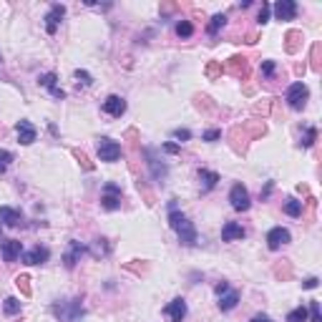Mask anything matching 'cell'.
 Segmentation results:
<instances>
[{"mask_svg":"<svg viewBox=\"0 0 322 322\" xmlns=\"http://www.w3.org/2000/svg\"><path fill=\"white\" fill-rule=\"evenodd\" d=\"M194 104H197V108H199V111H214L209 96H197V98H194Z\"/></svg>","mask_w":322,"mask_h":322,"instance_id":"d590c367","label":"cell"},{"mask_svg":"<svg viewBox=\"0 0 322 322\" xmlns=\"http://www.w3.org/2000/svg\"><path fill=\"white\" fill-rule=\"evenodd\" d=\"M320 285V280H317V277H307V280L302 282V289H315Z\"/></svg>","mask_w":322,"mask_h":322,"instance_id":"bcb514c9","label":"cell"},{"mask_svg":"<svg viewBox=\"0 0 322 322\" xmlns=\"http://www.w3.org/2000/svg\"><path fill=\"white\" fill-rule=\"evenodd\" d=\"M274 274L280 277V280H289L292 269H289V265H277V267H274Z\"/></svg>","mask_w":322,"mask_h":322,"instance_id":"7bdbcfd3","label":"cell"},{"mask_svg":"<svg viewBox=\"0 0 322 322\" xmlns=\"http://www.w3.org/2000/svg\"><path fill=\"white\" fill-rule=\"evenodd\" d=\"M146 159H149V169H151V177L159 181V179H164L166 177V164H159V159H154V151H146Z\"/></svg>","mask_w":322,"mask_h":322,"instance_id":"7402d4cb","label":"cell"},{"mask_svg":"<svg viewBox=\"0 0 322 322\" xmlns=\"http://www.w3.org/2000/svg\"><path fill=\"white\" fill-rule=\"evenodd\" d=\"M257 38H259L257 33H247V40L244 43H257Z\"/></svg>","mask_w":322,"mask_h":322,"instance_id":"f5cc1de1","label":"cell"},{"mask_svg":"<svg viewBox=\"0 0 322 322\" xmlns=\"http://www.w3.org/2000/svg\"><path fill=\"white\" fill-rule=\"evenodd\" d=\"M174 139H179V141H189V139H192V131H189V128H177V131H174Z\"/></svg>","mask_w":322,"mask_h":322,"instance_id":"f6af8a7d","label":"cell"},{"mask_svg":"<svg viewBox=\"0 0 322 322\" xmlns=\"http://www.w3.org/2000/svg\"><path fill=\"white\" fill-rule=\"evenodd\" d=\"M164 151L166 154H179V146L177 143H164Z\"/></svg>","mask_w":322,"mask_h":322,"instance_id":"c3c4849f","label":"cell"},{"mask_svg":"<svg viewBox=\"0 0 322 322\" xmlns=\"http://www.w3.org/2000/svg\"><path fill=\"white\" fill-rule=\"evenodd\" d=\"M237 302H239V292H237V289H227V292H222V295H219V310H222V312H229V310H234V307H237Z\"/></svg>","mask_w":322,"mask_h":322,"instance_id":"ffe728a7","label":"cell"},{"mask_svg":"<svg viewBox=\"0 0 322 322\" xmlns=\"http://www.w3.org/2000/svg\"><path fill=\"white\" fill-rule=\"evenodd\" d=\"M3 242H5V239H3V232H0V247H3Z\"/></svg>","mask_w":322,"mask_h":322,"instance_id":"db71d44e","label":"cell"},{"mask_svg":"<svg viewBox=\"0 0 322 322\" xmlns=\"http://www.w3.org/2000/svg\"><path fill=\"white\" fill-rule=\"evenodd\" d=\"M244 131H250L252 139H259V136H265L267 126L262 124V121H250V124H244Z\"/></svg>","mask_w":322,"mask_h":322,"instance_id":"d4e9b609","label":"cell"},{"mask_svg":"<svg viewBox=\"0 0 322 322\" xmlns=\"http://www.w3.org/2000/svg\"><path fill=\"white\" fill-rule=\"evenodd\" d=\"M174 10H177L174 3H164V5H161V13H164V16H169V13H174Z\"/></svg>","mask_w":322,"mask_h":322,"instance_id":"7dc6e473","label":"cell"},{"mask_svg":"<svg viewBox=\"0 0 322 322\" xmlns=\"http://www.w3.org/2000/svg\"><path fill=\"white\" fill-rule=\"evenodd\" d=\"M227 25V16H222V13H216V16L209 20V25H207V31H209V36H216L222 28Z\"/></svg>","mask_w":322,"mask_h":322,"instance_id":"cb8c5ba5","label":"cell"},{"mask_svg":"<svg viewBox=\"0 0 322 322\" xmlns=\"http://www.w3.org/2000/svg\"><path fill=\"white\" fill-rule=\"evenodd\" d=\"M16 285H18V289L23 292L25 297H31V292H33L31 289V277H28V274H18L16 277Z\"/></svg>","mask_w":322,"mask_h":322,"instance_id":"f1b7e54d","label":"cell"},{"mask_svg":"<svg viewBox=\"0 0 322 322\" xmlns=\"http://www.w3.org/2000/svg\"><path fill=\"white\" fill-rule=\"evenodd\" d=\"M307 317H310V322H322V315H320V302H317V300H312V302H310Z\"/></svg>","mask_w":322,"mask_h":322,"instance_id":"d6a6232c","label":"cell"},{"mask_svg":"<svg viewBox=\"0 0 322 322\" xmlns=\"http://www.w3.org/2000/svg\"><path fill=\"white\" fill-rule=\"evenodd\" d=\"M274 71H277V63H274V61H262V76L272 78V76H274Z\"/></svg>","mask_w":322,"mask_h":322,"instance_id":"f35d334b","label":"cell"},{"mask_svg":"<svg viewBox=\"0 0 322 322\" xmlns=\"http://www.w3.org/2000/svg\"><path fill=\"white\" fill-rule=\"evenodd\" d=\"M247 237V232L242 229V224H237V222H227L224 227H222V239L224 242H239V239H244Z\"/></svg>","mask_w":322,"mask_h":322,"instance_id":"2e32d148","label":"cell"},{"mask_svg":"<svg viewBox=\"0 0 322 322\" xmlns=\"http://www.w3.org/2000/svg\"><path fill=\"white\" fill-rule=\"evenodd\" d=\"M307 98H310V91H307V86L302 81H297V83L289 86V91H287V104H289V108L302 111L307 106Z\"/></svg>","mask_w":322,"mask_h":322,"instance_id":"277c9868","label":"cell"},{"mask_svg":"<svg viewBox=\"0 0 322 322\" xmlns=\"http://www.w3.org/2000/svg\"><path fill=\"white\" fill-rule=\"evenodd\" d=\"M310 68L312 71H320V43H315V46H312V55H310Z\"/></svg>","mask_w":322,"mask_h":322,"instance_id":"ab89813d","label":"cell"},{"mask_svg":"<svg viewBox=\"0 0 322 322\" xmlns=\"http://www.w3.org/2000/svg\"><path fill=\"white\" fill-rule=\"evenodd\" d=\"M0 136H3V128H0Z\"/></svg>","mask_w":322,"mask_h":322,"instance_id":"11a10c76","label":"cell"},{"mask_svg":"<svg viewBox=\"0 0 322 322\" xmlns=\"http://www.w3.org/2000/svg\"><path fill=\"white\" fill-rule=\"evenodd\" d=\"M254 111H257V113H259V111H262V113H267V111H269V104H267V101H265V104H257Z\"/></svg>","mask_w":322,"mask_h":322,"instance_id":"681fc988","label":"cell"},{"mask_svg":"<svg viewBox=\"0 0 322 322\" xmlns=\"http://www.w3.org/2000/svg\"><path fill=\"white\" fill-rule=\"evenodd\" d=\"M269 13H272V8L267 5V3H262V8H259V16H257V20L265 25V23H269Z\"/></svg>","mask_w":322,"mask_h":322,"instance_id":"60d3db41","label":"cell"},{"mask_svg":"<svg viewBox=\"0 0 322 322\" xmlns=\"http://www.w3.org/2000/svg\"><path fill=\"white\" fill-rule=\"evenodd\" d=\"M302 40H304L302 31H287V36H285V51L287 53H297L300 46H302Z\"/></svg>","mask_w":322,"mask_h":322,"instance_id":"44dd1931","label":"cell"},{"mask_svg":"<svg viewBox=\"0 0 322 322\" xmlns=\"http://www.w3.org/2000/svg\"><path fill=\"white\" fill-rule=\"evenodd\" d=\"M3 310H5V315H8V317L18 315V312H20V300H18V297H8V300H5V304H3Z\"/></svg>","mask_w":322,"mask_h":322,"instance_id":"4316f807","label":"cell"},{"mask_svg":"<svg viewBox=\"0 0 322 322\" xmlns=\"http://www.w3.org/2000/svg\"><path fill=\"white\" fill-rule=\"evenodd\" d=\"M177 36L179 38H192L194 36V25L189 23V20H179L177 23Z\"/></svg>","mask_w":322,"mask_h":322,"instance_id":"83f0119b","label":"cell"},{"mask_svg":"<svg viewBox=\"0 0 322 322\" xmlns=\"http://www.w3.org/2000/svg\"><path fill=\"white\" fill-rule=\"evenodd\" d=\"M199 179H201V184H204V189H214L216 186V181H219V174L216 171H209V169H199Z\"/></svg>","mask_w":322,"mask_h":322,"instance_id":"603a6c76","label":"cell"},{"mask_svg":"<svg viewBox=\"0 0 322 322\" xmlns=\"http://www.w3.org/2000/svg\"><path fill=\"white\" fill-rule=\"evenodd\" d=\"M229 201H232V209H237V212H247L252 207V201H250V192L242 186V184H234L232 186V192H229Z\"/></svg>","mask_w":322,"mask_h":322,"instance_id":"8992f818","label":"cell"},{"mask_svg":"<svg viewBox=\"0 0 322 322\" xmlns=\"http://www.w3.org/2000/svg\"><path fill=\"white\" fill-rule=\"evenodd\" d=\"M315 139H317V128H315V126H307V128H304V136H302V141H300V146L310 149V146L315 143Z\"/></svg>","mask_w":322,"mask_h":322,"instance_id":"f546056e","label":"cell"},{"mask_svg":"<svg viewBox=\"0 0 322 322\" xmlns=\"http://www.w3.org/2000/svg\"><path fill=\"white\" fill-rule=\"evenodd\" d=\"M53 315L61 320V322H76L78 317H83V304L81 300H68V302H61V304H53Z\"/></svg>","mask_w":322,"mask_h":322,"instance_id":"7a4b0ae2","label":"cell"},{"mask_svg":"<svg viewBox=\"0 0 322 322\" xmlns=\"http://www.w3.org/2000/svg\"><path fill=\"white\" fill-rule=\"evenodd\" d=\"M20 257H23V262H25V265H46V262H48V257H51V252H48V247H40V244H36L33 250L23 252Z\"/></svg>","mask_w":322,"mask_h":322,"instance_id":"8fae6325","label":"cell"},{"mask_svg":"<svg viewBox=\"0 0 322 322\" xmlns=\"http://www.w3.org/2000/svg\"><path fill=\"white\" fill-rule=\"evenodd\" d=\"M169 224H171L174 232L179 234L181 244H186V247H194V244H197V229H194L192 222H189L186 214H181L179 209L171 207V212H169Z\"/></svg>","mask_w":322,"mask_h":322,"instance_id":"6da1fadb","label":"cell"},{"mask_svg":"<svg viewBox=\"0 0 322 322\" xmlns=\"http://www.w3.org/2000/svg\"><path fill=\"white\" fill-rule=\"evenodd\" d=\"M16 131H18V141H20L23 146H31V143L36 141V136H38L36 126L28 121V119H20V121L16 124Z\"/></svg>","mask_w":322,"mask_h":322,"instance_id":"30bf717a","label":"cell"},{"mask_svg":"<svg viewBox=\"0 0 322 322\" xmlns=\"http://www.w3.org/2000/svg\"><path fill=\"white\" fill-rule=\"evenodd\" d=\"M86 252H89V250H86V247H83L81 242L71 239V244H68V252L63 254V265H66L68 269H73V267H76L78 262H81V257H83Z\"/></svg>","mask_w":322,"mask_h":322,"instance_id":"ba28073f","label":"cell"},{"mask_svg":"<svg viewBox=\"0 0 322 322\" xmlns=\"http://www.w3.org/2000/svg\"><path fill=\"white\" fill-rule=\"evenodd\" d=\"M164 315H169L171 322H184V317H186V302H184L181 297H177L171 304H166Z\"/></svg>","mask_w":322,"mask_h":322,"instance_id":"ac0fdd59","label":"cell"},{"mask_svg":"<svg viewBox=\"0 0 322 322\" xmlns=\"http://www.w3.org/2000/svg\"><path fill=\"white\" fill-rule=\"evenodd\" d=\"M204 141H216V139H222V131L219 128H209V131H204Z\"/></svg>","mask_w":322,"mask_h":322,"instance_id":"ee69618b","label":"cell"},{"mask_svg":"<svg viewBox=\"0 0 322 322\" xmlns=\"http://www.w3.org/2000/svg\"><path fill=\"white\" fill-rule=\"evenodd\" d=\"M227 289H229L227 282H219V285H216V295H222V292H227Z\"/></svg>","mask_w":322,"mask_h":322,"instance_id":"816d5d0a","label":"cell"},{"mask_svg":"<svg viewBox=\"0 0 322 322\" xmlns=\"http://www.w3.org/2000/svg\"><path fill=\"white\" fill-rule=\"evenodd\" d=\"M285 212H287L289 216H302V201L287 199V201H285Z\"/></svg>","mask_w":322,"mask_h":322,"instance_id":"484cf974","label":"cell"},{"mask_svg":"<svg viewBox=\"0 0 322 322\" xmlns=\"http://www.w3.org/2000/svg\"><path fill=\"white\" fill-rule=\"evenodd\" d=\"M63 16H66V5H53V8L48 10V16H46V31H48L51 36L58 31V23L63 20Z\"/></svg>","mask_w":322,"mask_h":322,"instance_id":"9a60e30c","label":"cell"},{"mask_svg":"<svg viewBox=\"0 0 322 322\" xmlns=\"http://www.w3.org/2000/svg\"><path fill=\"white\" fill-rule=\"evenodd\" d=\"M73 76H76V83H78V86H83V89H86V86H91V83H93L91 73H86V71H76Z\"/></svg>","mask_w":322,"mask_h":322,"instance_id":"e575fe53","label":"cell"},{"mask_svg":"<svg viewBox=\"0 0 322 322\" xmlns=\"http://www.w3.org/2000/svg\"><path fill=\"white\" fill-rule=\"evenodd\" d=\"M289 239H292V237H289V232H287L285 227H274V229H269V234H267V247H269V250H280V247H285Z\"/></svg>","mask_w":322,"mask_h":322,"instance_id":"4fadbf2b","label":"cell"},{"mask_svg":"<svg viewBox=\"0 0 322 322\" xmlns=\"http://www.w3.org/2000/svg\"><path fill=\"white\" fill-rule=\"evenodd\" d=\"M98 159L106 161V164H113V161L121 159V143L113 141L108 136H101L98 139Z\"/></svg>","mask_w":322,"mask_h":322,"instance_id":"3957f363","label":"cell"},{"mask_svg":"<svg viewBox=\"0 0 322 322\" xmlns=\"http://www.w3.org/2000/svg\"><path fill=\"white\" fill-rule=\"evenodd\" d=\"M38 83L43 86V89H51V93H53L58 101H63V98H66V91L55 86V73H43V76L38 78Z\"/></svg>","mask_w":322,"mask_h":322,"instance_id":"d6986e66","label":"cell"},{"mask_svg":"<svg viewBox=\"0 0 322 322\" xmlns=\"http://www.w3.org/2000/svg\"><path fill=\"white\" fill-rule=\"evenodd\" d=\"M126 269L134 272V274H146V272H149V265H146V262H143V265H134V262H128Z\"/></svg>","mask_w":322,"mask_h":322,"instance_id":"b9f144b4","label":"cell"},{"mask_svg":"<svg viewBox=\"0 0 322 322\" xmlns=\"http://www.w3.org/2000/svg\"><path fill=\"white\" fill-rule=\"evenodd\" d=\"M224 71L232 73V76H237V78H247V73H250V63H247L244 55H232L229 61L224 63Z\"/></svg>","mask_w":322,"mask_h":322,"instance_id":"52a82bcc","label":"cell"},{"mask_svg":"<svg viewBox=\"0 0 322 322\" xmlns=\"http://www.w3.org/2000/svg\"><path fill=\"white\" fill-rule=\"evenodd\" d=\"M104 111H106L108 116H113V119H121V116L126 113V101H124L121 96H108V98L104 101Z\"/></svg>","mask_w":322,"mask_h":322,"instance_id":"5bb4252c","label":"cell"},{"mask_svg":"<svg viewBox=\"0 0 322 322\" xmlns=\"http://www.w3.org/2000/svg\"><path fill=\"white\" fill-rule=\"evenodd\" d=\"M93 254H96V257H106V254H108V244H106V239H96Z\"/></svg>","mask_w":322,"mask_h":322,"instance_id":"74e56055","label":"cell"},{"mask_svg":"<svg viewBox=\"0 0 322 322\" xmlns=\"http://www.w3.org/2000/svg\"><path fill=\"white\" fill-rule=\"evenodd\" d=\"M287 322H307V307H297L287 315Z\"/></svg>","mask_w":322,"mask_h":322,"instance_id":"1f68e13d","label":"cell"},{"mask_svg":"<svg viewBox=\"0 0 322 322\" xmlns=\"http://www.w3.org/2000/svg\"><path fill=\"white\" fill-rule=\"evenodd\" d=\"M101 207L108 209V212H116V209L121 207V186L119 184L108 181L104 186V192H101Z\"/></svg>","mask_w":322,"mask_h":322,"instance_id":"5b68a950","label":"cell"},{"mask_svg":"<svg viewBox=\"0 0 322 322\" xmlns=\"http://www.w3.org/2000/svg\"><path fill=\"white\" fill-rule=\"evenodd\" d=\"M71 154H73V159H76V161H78V164H81V166H83L86 171H93V161H91L89 156H86L83 151H78V149H73Z\"/></svg>","mask_w":322,"mask_h":322,"instance_id":"4dcf8cb0","label":"cell"},{"mask_svg":"<svg viewBox=\"0 0 322 322\" xmlns=\"http://www.w3.org/2000/svg\"><path fill=\"white\" fill-rule=\"evenodd\" d=\"M272 10H274L277 20H292L297 16V3H295V0H277Z\"/></svg>","mask_w":322,"mask_h":322,"instance_id":"9c48e42d","label":"cell"},{"mask_svg":"<svg viewBox=\"0 0 322 322\" xmlns=\"http://www.w3.org/2000/svg\"><path fill=\"white\" fill-rule=\"evenodd\" d=\"M222 73H224V66L219 63V61H212V63L207 66V76H209V78H219Z\"/></svg>","mask_w":322,"mask_h":322,"instance_id":"836d02e7","label":"cell"},{"mask_svg":"<svg viewBox=\"0 0 322 322\" xmlns=\"http://www.w3.org/2000/svg\"><path fill=\"white\" fill-rule=\"evenodd\" d=\"M10 161H13V154L8 149H0V174H5V169H8Z\"/></svg>","mask_w":322,"mask_h":322,"instance_id":"8d00e7d4","label":"cell"},{"mask_svg":"<svg viewBox=\"0 0 322 322\" xmlns=\"http://www.w3.org/2000/svg\"><path fill=\"white\" fill-rule=\"evenodd\" d=\"M0 222H3L5 227H20L23 224V214H20V209L0 207Z\"/></svg>","mask_w":322,"mask_h":322,"instance_id":"e0dca14e","label":"cell"},{"mask_svg":"<svg viewBox=\"0 0 322 322\" xmlns=\"http://www.w3.org/2000/svg\"><path fill=\"white\" fill-rule=\"evenodd\" d=\"M0 250H3V259L8 265H13V262H18L20 254H23V242L20 239H5Z\"/></svg>","mask_w":322,"mask_h":322,"instance_id":"7c38bea8","label":"cell"},{"mask_svg":"<svg viewBox=\"0 0 322 322\" xmlns=\"http://www.w3.org/2000/svg\"><path fill=\"white\" fill-rule=\"evenodd\" d=\"M252 322H272V320H269L267 315H254V317H252Z\"/></svg>","mask_w":322,"mask_h":322,"instance_id":"f907efd6","label":"cell"}]
</instances>
